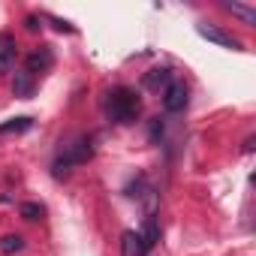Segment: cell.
<instances>
[{"instance_id": "cell-1", "label": "cell", "mask_w": 256, "mask_h": 256, "mask_svg": "<svg viewBox=\"0 0 256 256\" xmlns=\"http://www.w3.org/2000/svg\"><path fill=\"white\" fill-rule=\"evenodd\" d=\"M139 108H142V102H139V94H136L133 88H114V90L108 94V100H106V112H108V118L118 120V124L136 120Z\"/></svg>"}, {"instance_id": "cell-2", "label": "cell", "mask_w": 256, "mask_h": 256, "mask_svg": "<svg viewBox=\"0 0 256 256\" xmlns=\"http://www.w3.org/2000/svg\"><path fill=\"white\" fill-rule=\"evenodd\" d=\"M90 154H94L90 139H88V136H82V139H78L76 145H70V151L54 163V178L66 175V169H70V166H76V163H88V160H90Z\"/></svg>"}, {"instance_id": "cell-3", "label": "cell", "mask_w": 256, "mask_h": 256, "mask_svg": "<svg viewBox=\"0 0 256 256\" xmlns=\"http://www.w3.org/2000/svg\"><path fill=\"white\" fill-rule=\"evenodd\" d=\"M196 34H199L202 40H208V42L220 46V48H232V52H238V48H241V42H238L235 36L223 34L220 28H214V24H208V22H199V24H196Z\"/></svg>"}, {"instance_id": "cell-4", "label": "cell", "mask_w": 256, "mask_h": 256, "mask_svg": "<svg viewBox=\"0 0 256 256\" xmlns=\"http://www.w3.org/2000/svg\"><path fill=\"white\" fill-rule=\"evenodd\" d=\"M187 100H190V94H187L184 82H169V88L163 90V108L166 112H184Z\"/></svg>"}, {"instance_id": "cell-5", "label": "cell", "mask_w": 256, "mask_h": 256, "mask_svg": "<svg viewBox=\"0 0 256 256\" xmlns=\"http://www.w3.org/2000/svg\"><path fill=\"white\" fill-rule=\"evenodd\" d=\"M54 64V54H52V48L48 46H42V48H36L30 58H28V76H36V72H46L48 66Z\"/></svg>"}, {"instance_id": "cell-6", "label": "cell", "mask_w": 256, "mask_h": 256, "mask_svg": "<svg viewBox=\"0 0 256 256\" xmlns=\"http://www.w3.org/2000/svg\"><path fill=\"white\" fill-rule=\"evenodd\" d=\"M169 82H172V70H169V66H157V70L145 72V78H142V84H145L148 90H160V88L166 90Z\"/></svg>"}, {"instance_id": "cell-7", "label": "cell", "mask_w": 256, "mask_h": 256, "mask_svg": "<svg viewBox=\"0 0 256 256\" xmlns=\"http://www.w3.org/2000/svg\"><path fill=\"white\" fill-rule=\"evenodd\" d=\"M139 241H142V247H145V250H151V247L160 241V226H157V217H154V214H148V217H145V232L139 235Z\"/></svg>"}, {"instance_id": "cell-8", "label": "cell", "mask_w": 256, "mask_h": 256, "mask_svg": "<svg viewBox=\"0 0 256 256\" xmlns=\"http://www.w3.org/2000/svg\"><path fill=\"white\" fill-rule=\"evenodd\" d=\"M120 256H145V247H142V241H139V235H136V232H124Z\"/></svg>"}, {"instance_id": "cell-9", "label": "cell", "mask_w": 256, "mask_h": 256, "mask_svg": "<svg viewBox=\"0 0 256 256\" xmlns=\"http://www.w3.org/2000/svg\"><path fill=\"white\" fill-rule=\"evenodd\" d=\"M30 126H34V120H30V118H12V120H6V124H0V136L24 133V130H30Z\"/></svg>"}, {"instance_id": "cell-10", "label": "cell", "mask_w": 256, "mask_h": 256, "mask_svg": "<svg viewBox=\"0 0 256 256\" xmlns=\"http://www.w3.org/2000/svg\"><path fill=\"white\" fill-rule=\"evenodd\" d=\"M226 10H229L232 16H238L244 24H256V10H250V6H241V4H226Z\"/></svg>"}, {"instance_id": "cell-11", "label": "cell", "mask_w": 256, "mask_h": 256, "mask_svg": "<svg viewBox=\"0 0 256 256\" xmlns=\"http://www.w3.org/2000/svg\"><path fill=\"white\" fill-rule=\"evenodd\" d=\"M24 250V238L22 235H4L0 238V253H18Z\"/></svg>"}, {"instance_id": "cell-12", "label": "cell", "mask_w": 256, "mask_h": 256, "mask_svg": "<svg viewBox=\"0 0 256 256\" xmlns=\"http://www.w3.org/2000/svg\"><path fill=\"white\" fill-rule=\"evenodd\" d=\"M12 64H16V46L4 42V46H0V72H6Z\"/></svg>"}, {"instance_id": "cell-13", "label": "cell", "mask_w": 256, "mask_h": 256, "mask_svg": "<svg viewBox=\"0 0 256 256\" xmlns=\"http://www.w3.org/2000/svg\"><path fill=\"white\" fill-rule=\"evenodd\" d=\"M18 211H22L24 220H40V217H42V205H36V202H24Z\"/></svg>"}, {"instance_id": "cell-14", "label": "cell", "mask_w": 256, "mask_h": 256, "mask_svg": "<svg viewBox=\"0 0 256 256\" xmlns=\"http://www.w3.org/2000/svg\"><path fill=\"white\" fill-rule=\"evenodd\" d=\"M16 96H30V76L22 72L18 82H16Z\"/></svg>"}, {"instance_id": "cell-15", "label": "cell", "mask_w": 256, "mask_h": 256, "mask_svg": "<svg viewBox=\"0 0 256 256\" xmlns=\"http://www.w3.org/2000/svg\"><path fill=\"white\" fill-rule=\"evenodd\" d=\"M42 24H40V18L36 16H28V30H40Z\"/></svg>"}]
</instances>
